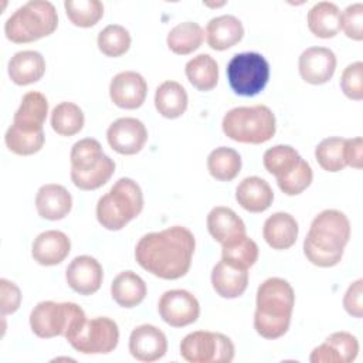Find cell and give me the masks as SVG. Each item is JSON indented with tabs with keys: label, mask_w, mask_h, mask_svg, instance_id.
Wrapping results in <instances>:
<instances>
[{
	"label": "cell",
	"mask_w": 363,
	"mask_h": 363,
	"mask_svg": "<svg viewBox=\"0 0 363 363\" xmlns=\"http://www.w3.org/2000/svg\"><path fill=\"white\" fill-rule=\"evenodd\" d=\"M312 179L313 173L309 163L301 159L299 163L289 173L277 179V184L286 196H296L311 186Z\"/></svg>",
	"instance_id": "42"
},
{
	"label": "cell",
	"mask_w": 363,
	"mask_h": 363,
	"mask_svg": "<svg viewBox=\"0 0 363 363\" xmlns=\"http://www.w3.org/2000/svg\"><path fill=\"white\" fill-rule=\"evenodd\" d=\"M0 309H1V316L9 315V313H14L21 303V292L18 289V286L6 279L1 278L0 279Z\"/></svg>",
	"instance_id": "45"
},
{
	"label": "cell",
	"mask_w": 363,
	"mask_h": 363,
	"mask_svg": "<svg viewBox=\"0 0 363 363\" xmlns=\"http://www.w3.org/2000/svg\"><path fill=\"white\" fill-rule=\"evenodd\" d=\"M64 7L69 21L82 28L94 27L104 16V4L99 0H67Z\"/></svg>",
	"instance_id": "36"
},
{
	"label": "cell",
	"mask_w": 363,
	"mask_h": 363,
	"mask_svg": "<svg viewBox=\"0 0 363 363\" xmlns=\"http://www.w3.org/2000/svg\"><path fill=\"white\" fill-rule=\"evenodd\" d=\"M299 227L296 220L284 211L274 213L269 216L262 228V235L267 244L274 250H288L298 238Z\"/></svg>",
	"instance_id": "24"
},
{
	"label": "cell",
	"mask_w": 363,
	"mask_h": 363,
	"mask_svg": "<svg viewBox=\"0 0 363 363\" xmlns=\"http://www.w3.org/2000/svg\"><path fill=\"white\" fill-rule=\"evenodd\" d=\"M258 245L245 234L235 235L221 244V261L241 269H248L258 259Z\"/></svg>",
	"instance_id": "30"
},
{
	"label": "cell",
	"mask_w": 363,
	"mask_h": 363,
	"mask_svg": "<svg viewBox=\"0 0 363 363\" xmlns=\"http://www.w3.org/2000/svg\"><path fill=\"white\" fill-rule=\"evenodd\" d=\"M186 77L189 82L199 91H211L218 82V65L208 54H199L187 61Z\"/></svg>",
	"instance_id": "31"
},
{
	"label": "cell",
	"mask_w": 363,
	"mask_h": 363,
	"mask_svg": "<svg viewBox=\"0 0 363 363\" xmlns=\"http://www.w3.org/2000/svg\"><path fill=\"white\" fill-rule=\"evenodd\" d=\"M147 288L145 281L133 271L119 272L111 284L112 299L122 308H135L143 302Z\"/></svg>",
	"instance_id": "26"
},
{
	"label": "cell",
	"mask_w": 363,
	"mask_h": 363,
	"mask_svg": "<svg viewBox=\"0 0 363 363\" xmlns=\"http://www.w3.org/2000/svg\"><path fill=\"white\" fill-rule=\"evenodd\" d=\"M129 352L139 362H156L167 352L166 335L153 325H139L130 332Z\"/></svg>",
	"instance_id": "14"
},
{
	"label": "cell",
	"mask_w": 363,
	"mask_h": 363,
	"mask_svg": "<svg viewBox=\"0 0 363 363\" xmlns=\"http://www.w3.org/2000/svg\"><path fill=\"white\" fill-rule=\"evenodd\" d=\"M211 285L216 294L221 298H238L247 289L248 269L235 268L224 261H220L211 271Z\"/></svg>",
	"instance_id": "25"
},
{
	"label": "cell",
	"mask_w": 363,
	"mask_h": 363,
	"mask_svg": "<svg viewBox=\"0 0 363 363\" xmlns=\"http://www.w3.org/2000/svg\"><path fill=\"white\" fill-rule=\"evenodd\" d=\"M207 169L216 180L231 182L241 170V156L231 147H216L207 157Z\"/></svg>",
	"instance_id": "33"
},
{
	"label": "cell",
	"mask_w": 363,
	"mask_h": 363,
	"mask_svg": "<svg viewBox=\"0 0 363 363\" xmlns=\"http://www.w3.org/2000/svg\"><path fill=\"white\" fill-rule=\"evenodd\" d=\"M345 162L346 166L362 169L363 166V139L352 138L345 139Z\"/></svg>",
	"instance_id": "47"
},
{
	"label": "cell",
	"mask_w": 363,
	"mask_h": 363,
	"mask_svg": "<svg viewBox=\"0 0 363 363\" xmlns=\"http://www.w3.org/2000/svg\"><path fill=\"white\" fill-rule=\"evenodd\" d=\"M86 319L82 308L74 302L43 301L30 313V328L41 339H65Z\"/></svg>",
	"instance_id": "7"
},
{
	"label": "cell",
	"mask_w": 363,
	"mask_h": 363,
	"mask_svg": "<svg viewBox=\"0 0 363 363\" xmlns=\"http://www.w3.org/2000/svg\"><path fill=\"white\" fill-rule=\"evenodd\" d=\"M196 248L193 233L183 225H173L157 233H147L136 244V262L162 279H179L191 265Z\"/></svg>",
	"instance_id": "1"
},
{
	"label": "cell",
	"mask_w": 363,
	"mask_h": 363,
	"mask_svg": "<svg viewBox=\"0 0 363 363\" xmlns=\"http://www.w3.org/2000/svg\"><path fill=\"white\" fill-rule=\"evenodd\" d=\"M84 112L74 102H61L51 112V128L61 136H74L84 128Z\"/></svg>",
	"instance_id": "34"
},
{
	"label": "cell",
	"mask_w": 363,
	"mask_h": 363,
	"mask_svg": "<svg viewBox=\"0 0 363 363\" xmlns=\"http://www.w3.org/2000/svg\"><path fill=\"white\" fill-rule=\"evenodd\" d=\"M308 27L319 38H332L340 31V10L332 1H319L308 11Z\"/></svg>",
	"instance_id": "28"
},
{
	"label": "cell",
	"mask_w": 363,
	"mask_h": 363,
	"mask_svg": "<svg viewBox=\"0 0 363 363\" xmlns=\"http://www.w3.org/2000/svg\"><path fill=\"white\" fill-rule=\"evenodd\" d=\"M299 74L312 85H322L330 81L336 69V55L326 47H309L299 55Z\"/></svg>",
	"instance_id": "13"
},
{
	"label": "cell",
	"mask_w": 363,
	"mask_h": 363,
	"mask_svg": "<svg viewBox=\"0 0 363 363\" xmlns=\"http://www.w3.org/2000/svg\"><path fill=\"white\" fill-rule=\"evenodd\" d=\"M106 155L102 150L101 143L96 139L85 138L74 143L69 160H71V170L75 172H85L102 162Z\"/></svg>",
	"instance_id": "37"
},
{
	"label": "cell",
	"mask_w": 363,
	"mask_h": 363,
	"mask_svg": "<svg viewBox=\"0 0 363 363\" xmlns=\"http://www.w3.org/2000/svg\"><path fill=\"white\" fill-rule=\"evenodd\" d=\"M35 208L38 216L45 220H61L68 216L72 208L71 193L57 183L44 184L37 191Z\"/></svg>",
	"instance_id": "20"
},
{
	"label": "cell",
	"mask_w": 363,
	"mask_h": 363,
	"mask_svg": "<svg viewBox=\"0 0 363 363\" xmlns=\"http://www.w3.org/2000/svg\"><path fill=\"white\" fill-rule=\"evenodd\" d=\"M294 305L295 292L288 281L278 277L265 279L257 289L255 332L271 340L284 336L291 325Z\"/></svg>",
	"instance_id": "3"
},
{
	"label": "cell",
	"mask_w": 363,
	"mask_h": 363,
	"mask_svg": "<svg viewBox=\"0 0 363 363\" xmlns=\"http://www.w3.org/2000/svg\"><path fill=\"white\" fill-rule=\"evenodd\" d=\"M44 140H45L44 132L26 133L18 130L13 125L7 129L4 136V142L9 150L20 156H28L40 152L41 147L44 146Z\"/></svg>",
	"instance_id": "41"
},
{
	"label": "cell",
	"mask_w": 363,
	"mask_h": 363,
	"mask_svg": "<svg viewBox=\"0 0 363 363\" xmlns=\"http://www.w3.org/2000/svg\"><path fill=\"white\" fill-rule=\"evenodd\" d=\"M207 44L217 51H224L234 47L244 37L242 23L231 14H224L211 18L206 26Z\"/></svg>",
	"instance_id": "21"
},
{
	"label": "cell",
	"mask_w": 363,
	"mask_h": 363,
	"mask_svg": "<svg viewBox=\"0 0 363 363\" xmlns=\"http://www.w3.org/2000/svg\"><path fill=\"white\" fill-rule=\"evenodd\" d=\"M315 157L319 166L330 173L340 172L346 167L345 162V138H326L315 149Z\"/></svg>",
	"instance_id": "38"
},
{
	"label": "cell",
	"mask_w": 363,
	"mask_h": 363,
	"mask_svg": "<svg viewBox=\"0 0 363 363\" xmlns=\"http://www.w3.org/2000/svg\"><path fill=\"white\" fill-rule=\"evenodd\" d=\"M71 251L68 235L58 230L43 231L35 237L31 245V255L35 262L44 267L61 264Z\"/></svg>",
	"instance_id": "18"
},
{
	"label": "cell",
	"mask_w": 363,
	"mask_h": 363,
	"mask_svg": "<svg viewBox=\"0 0 363 363\" xmlns=\"http://www.w3.org/2000/svg\"><path fill=\"white\" fill-rule=\"evenodd\" d=\"M68 286L79 295L95 294L104 281L101 264L91 255L75 257L65 269Z\"/></svg>",
	"instance_id": "15"
},
{
	"label": "cell",
	"mask_w": 363,
	"mask_h": 363,
	"mask_svg": "<svg viewBox=\"0 0 363 363\" xmlns=\"http://www.w3.org/2000/svg\"><path fill=\"white\" fill-rule=\"evenodd\" d=\"M160 318L173 328H183L197 320L200 305L197 298L186 289L166 291L157 303Z\"/></svg>",
	"instance_id": "11"
},
{
	"label": "cell",
	"mask_w": 363,
	"mask_h": 363,
	"mask_svg": "<svg viewBox=\"0 0 363 363\" xmlns=\"http://www.w3.org/2000/svg\"><path fill=\"white\" fill-rule=\"evenodd\" d=\"M299 153L289 145H277L265 150L262 156L264 167L277 179L289 173L301 160Z\"/></svg>",
	"instance_id": "35"
},
{
	"label": "cell",
	"mask_w": 363,
	"mask_h": 363,
	"mask_svg": "<svg viewBox=\"0 0 363 363\" xmlns=\"http://www.w3.org/2000/svg\"><path fill=\"white\" fill-rule=\"evenodd\" d=\"M142 210L143 194L139 184L129 177H121L98 200L96 220L106 230L118 231L136 218Z\"/></svg>",
	"instance_id": "4"
},
{
	"label": "cell",
	"mask_w": 363,
	"mask_h": 363,
	"mask_svg": "<svg viewBox=\"0 0 363 363\" xmlns=\"http://www.w3.org/2000/svg\"><path fill=\"white\" fill-rule=\"evenodd\" d=\"M340 30L346 37L362 41L363 38V4L354 3L340 13Z\"/></svg>",
	"instance_id": "44"
},
{
	"label": "cell",
	"mask_w": 363,
	"mask_h": 363,
	"mask_svg": "<svg viewBox=\"0 0 363 363\" xmlns=\"http://www.w3.org/2000/svg\"><path fill=\"white\" fill-rule=\"evenodd\" d=\"M147 94L145 78L135 71L116 74L109 84V96L112 102L123 109H136L143 105Z\"/></svg>",
	"instance_id": "16"
},
{
	"label": "cell",
	"mask_w": 363,
	"mask_h": 363,
	"mask_svg": "<svg viewBox=\"0 0 363 363\" xmlns=\"http://www.w3.org/2000/svg\"><path fill=\"white\" fill-rule=\"evenodd\" d=\"M187 102L186 89L176 81H164L156 88L155 106L157 112L167 119L182 116L187 109Z\"/></svg>",
	"instance_id": "29"
},
{
	"label": "cell",
	"mask_w": 363,
	"mask_h": 363,
	"mask_svg": "<svg viewBox=\"0 0 363 363\" xmlns=\"http://www.w3.org/2000/svg\"><path fill=\"white\" fill-rule=\"evenodd\" d=\"M48 113V101L38 91L27 92L13 118V126L26 133L44 132L43 126Z\"/></svg>",
	"instance_id": "19"
},
{
	"label": "cell",
	"mask_w": 363,
	"mask_h": 363,
	"mask_svg": "<svg viewBox=\"0 0 363 363\" xmlns=\"http://www.w3.org/2000/svg\"><path fill=\"white\" fill-rule=\"evenodd\" d=\"M106 139L116 153L130 156L143 149L147 140V129L136 118H119L109 125Z\"/></svg>",
	"instance_id": "12"
},
{
	"label": "cell",
	"mask_w": 363,
	"mask_h": 363,
	"mask_svg": "<svg viewBox=\"0 0 363 363\" xmlns=\"http://www.w3.org/2000/svg\"><path fill=\"white\" fill-rule=\"evenodd\" d=\"M221 128L224 135L235 142L259 145L274 138L277 121L265 105L237 106L224 115Z\"/></svg>",
	"instance_id": "6"
},
{
	"label": "cell",
	"mask_w": 363,
	"mask_h": 363,
	"mask_svg": "<svg viewBox=\"0 0 363 363\" xmlns=\"http://www.w3.org/2000/svg\"><path fill=\"white\" fill-rule=\"evenodd\" d=\"M359 342L349 332H335L316 346L309 360L312 363H350L357 357Z\"/></svg>",
	"instance_id": "17"
},
{
	"label": "cell",
	"mask_w": 363,
	"mask_h": 363,
	"mask_svg": "<svg viewBox=\"0 0 363 363\" xmlns=\"http://www.w3.org/2000/svg\"><path fill=\"white\" fill-rule=\"evenodd\" d=\"M180 354L189 363H230L235 347L231 339L218 332L196 330L180 342Z\"/></svg>",
	"instance_id": "9"
},
{
	"label": "cell",
	"mask_w": 363,
	"mask_h": 363,
	"mask_svg": "<svg viewBox=\"0 0 363 363\" xmlns=\"http://www.w3.org/2000/svg\"><path fill=\"white\" fill-rule=\"evenodd\" d=\"M235 200L250 213H262L272 204L274 191L267 180L258 176H250L237 186Z\"/></svg>",
	"instance_id": "22"
},
{
	"label": "cell",
	"mask_w": 363,
	"mask_h": 363,
	"mask_svg": "<svg viewBox=\"0 0 363 363\" xmlns=\"http://www.w3.org/2000/svg\"><path fill=\"white\" fill-rule=\"evenodd\" d=\"M204 38L203 28L194 21H184L174 26L166 38L167 47L177 55H187L196 51Z\"/></svg>",
	"instance_id": "32"
},
{
	"label": "cell",
	"mask_w": 363,
	"mask_h": 363,
	"mask_svg": "<svg viewBox=\"0 0 363 363\" xmlns=\"http://www.w3.org/2000/svg\"><path fill=\"white\" fill-rule=\"evenodd\" d=\"M225 72L234 94L255 96L268 84L269 64L258 52H240L228 61Z\"/></svg>",
	"instance_id": "8"
},
{
	"label": "cell",
	"mask_w": 363,
	"mask_h": 363,
	"mask_svg": "<svg viewBox=\"0 0 363 363\" xmlns=\"http://www.w3.org/2000/svg\"><path fill=\"white\" fill-rule=\"evenodd\" d=\"M69 345L84 354L111 353L119 342V328L106 316L85 319L68 337Z\"/></svg>",
	"instance_id": "10"
},
{
	"label": "cell",
	"mask_w": 363,
	"mask_h": 363,
	"mask_svg": "<svg viewBox=\"0 0 363 363\" xmlns=\"http://www.w3.org/2000/svg\"><path fill=\"white\" fill-rule=\"evenodd\" d=\"M9 77L16 85H30L40 81L45 72L44 57L34 50L16 52L7 65Z\"/></svg>",
	"instance_id": "23"
},
{
	"label": "cell",
	"mask_w": 363,
	"mask_h": 363,
	"mask_svg": "<svg viewBox=\"0 0 363 363\" xmlns=\"http://www.w3.org/2000/svg\"><path fill=\"white\" fill-rule=\"evenodd\" d=\"M58 26L57 10L47 0L27 1L6 21L4 34L16 44L37 41L52 34Z\"/></svg>",
	"instance_id": "5"
},
{
	"label": "cell",
	"mask_w": 363,
	"mask_h": 363,
	"mask_svg": "<svg viewBox=\"0 0 363 363\" xmlns=\"http://www.w3.org/2000/svg\"><path fill=\"white\" fill-rule=\"evenodd\" d=\"M349 238V218L339 210H323L311 223L303 240V254L316 267H335L340 262Z\"/></svg>",
	"instance_id": "2"
},
{
	"label": "cell",
	"mask_w": 363,
	"mask_h": 363,
	"mask_svg": "<svg viewBox=\"0 0 363 363\" xmlns=\"http://www.w3.org/2000/svg\"><path fill=\"white\" fill-rule=\"evenodd\" d=\"M132 38L129 31L119 24H109L99 31L96 44L99 51L106 57H121L130 47Z\"/></svg>",
	"instance_id": "39"
},
{
	"label": "cell",
	"mask_w": 363,
	"mask_h": 363,
	"mask_svg": "<svg viewBox=\"0 0 363 363\" xmlns=\"http://www.w3.org/2000/svg\"><path fill=\"white\" fill-rule=\"evenodd\" d=\"M340 88L347 98L353 101L363 99V62L362 61L352 62L343 69L340 77Z\"/></svg>",
	"instance_id": "43"
},
{
	"label": "cell",
	"mask_w": 363,
	"mask_h": 363,
	"mask_svg": "<svg viewBox=\"0 0 363 363\" xmlns=\"http://www.w3.org/2000/svg\"><path fill=\"white\" fill-rule=\"evenodd\" d=\"M207 230L210 235L220 244L224 241L245 234V224L241 217L230 207L217 206L207 214Z\"/></svg>",
	"instance_id": "27"
},
{
	"label": "cell",
	"mask_w": 363,
	"mask_h": 363,
	"mask_svg": "<svg viewBox=\"0 0 363 363\" xmlns=\"http://www.w3.org/2000/svg\"><path fill=\"white\" fill-rule=\"evenodd\" d=\"M115 172V162L105 156L99 164L85 172L71 170V180L79 190H96L104 186Z\"/></svg>",
	"instance_id": "40"
},
{
	"label": "cell",
	"mask_w": 363,
	"mask_h": 363,
	"mask_svg": "<svg viewBox=\"0 0 363 363\" xmlns=\"http://www.w3.org/2000/svg\"><path fill=\"white\" fill-rule=\"evenodd\" d=\"M343 306L350 316L359 319L363 316V279H357L349 285L343 296Z\"/></svg>",
	"instance_id": "46"
}]
</instances>
